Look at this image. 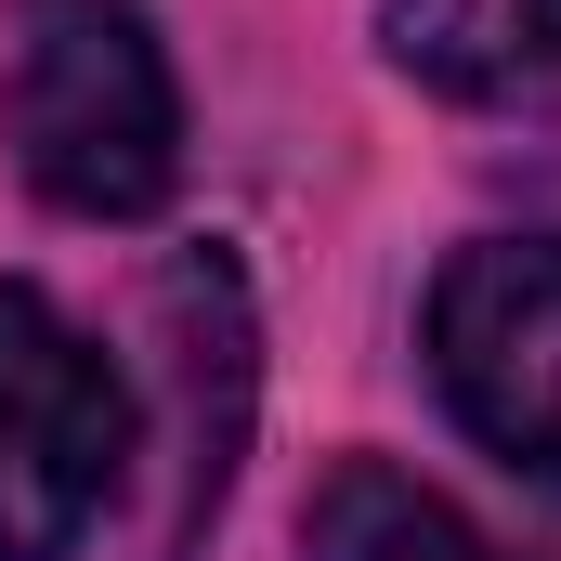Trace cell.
<instances>
[{"label":"cell","mask_w":561,"mask_h":561,"mask_svg":"<svg viewBox=\"0 0 561 561\" xmlns=\"http://www.w3.org/2000/svg\"><path fill=\"white\" fill-rule=\"evenodd\" d=\"M431 379L483 457L561 496V236H483L431 287Z\"/></svg>","instance_id":"cell-3"},{"label":"cell","mask_w":561,"mask_h":561,"mask_svg":"<svg viewBox=\"0 0 561 561\" xmlns=\"http://www.w3.org/2000/svg\"><path fill=\"white\" fill-rule=\"evenodd\" d=\"M300 549L313 561H496V536H483L457 496H431L419 470L340 457V470L313 483V510H300Z\"/></svg>","instance_id":"cell-5"},{"label":"cell","mask_w":561,"mask_h":561,"mask_svg":"<svg viewBox=\"0 0 561 561\" xmlns=\"http://www.w3.org/2000/svg\"><path fill=\"white\" fill-rule=\"evenodd\" d=\"M131 470V379L39 287H0V561H79Z\"/></svg>","instance_id":"cell-2"},{"label":"cell","mask_w":561,"mask_h":561,"mask_svg":"<svg viewBox=\"0 0 561 561\" xmlns=\"http://www.w3.org/2000/svg\"><path fill=\"white\" fill-rule=\"evenodd\" d=\"M379 39L444 105H549L561 92V0H379Z\"/></svg>","instance_id":"cell-4"},{"label":"cell","mask_w":561,"mask_h":561,"mask_svg":"<svg viewBox=\"0 0 561 561\" xmlns=\"http://www.w3.org/2000/svg\"><path fill=\"white\" fill-rule=\"evenodd\" d=\"M0 118L53 209L144 222L183 183V92L144 0H13L0 26Z\"/></svg>","instance_id":"cell-1"}]
</instances>
